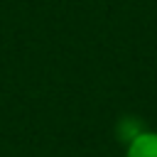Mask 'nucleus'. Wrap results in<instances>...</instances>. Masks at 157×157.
I'll return each mask as SVG.
<instances>
[{"label": "nucleus", "mask_w": 157, "mask_h": 157, "mask_svg": "<svg viewBox=\"0 0 157 157\" xmlns=\"http://www.w3.org/2000/svg\"><path fill=\"white\" fill-rule=\"evenodd\" d=\"M125 157H157V132L142 130L137 137H132L128 142Z\"/></svg>", "instance_id": "obj_1"}]
</instances>
